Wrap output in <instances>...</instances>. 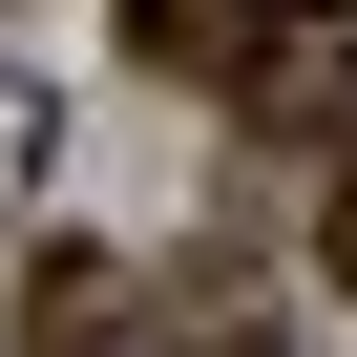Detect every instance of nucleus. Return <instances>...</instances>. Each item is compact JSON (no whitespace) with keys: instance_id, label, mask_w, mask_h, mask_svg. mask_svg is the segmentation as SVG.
<instances>
[{"instance_id":"1","label":"nucleus","mask_w":357,"mask_h":357,"mask_svg":"<svg viewBox=\"0 0 357 357\" xmlns=\"http://www.w3.org/2000/svg\"><path fill=\"white\" fill-rule=\"evenodd\" d=\"M168 84H231L252 126H336L357 105V0H147Z\"/></svg>"},{"instance_id":"2","label":"nucleus","mask_w":357,"mask_h":357,"mask_svg":"<svg viewBox=\"0 0 357 357\" xmlns=\"http://www.w3.org/2000/svg\"><path fill=\"white\" fill-rule=\"evenodd\" d=\"M126 315H147V294H126V252H84V231H63V252H22V315H0V357H147Z\"/></svg>"},{"instance_id":"3","label":"nucleus","mask_w":357,"mask_h":357,"mask_svg":"<svg viewBox=\"0 0 357 357\" xmlns=\"http://www.w3.org/2000/svg\"><path fill=\"white\" fill-rule=\"evenodd\" d=\"M168 357H273V315H252L231 273H190V294H168Z\"/></svg>"},{"instance_id":"4","label":"nucleus","mask_w":357,"mask_h":357,"mask_svg":"<svg viewBox=\"0 0 357 357\" xmlns=\"http://www.w3.org/2000/svg\"><path fill=\"white\" fill-rule=\"evenodd\" d=\"M315 273H336V294H357V168H336V211H315Z\"/></svg>"},{"instance_id":"5","label":"nucleus","mask_w":357,"mask_h":357,"mask_svg":"<svg viewBox=\"0 0 357 357\" xmlns=\"http://www.w3.org/2000/svg\"><path fill=\"white\" fill-rule=\"evenodd\" d=\"M22 147H43V105H22V84H0V168H22Z\"/></svg>"}]
</instances>
